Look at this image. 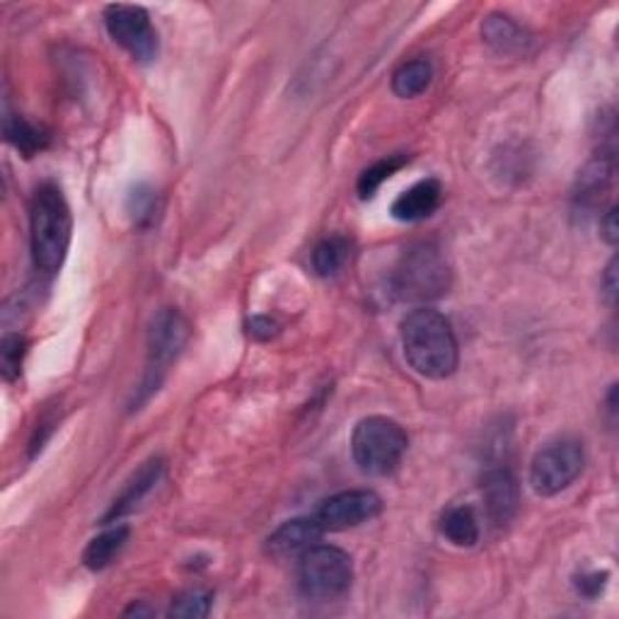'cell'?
Returning <instances> with one entry per match:
<instances>
[{
	"label": "cell",
	"mask_w": 619,
	"mask_h": 619,
	"mask_svg": "<svg viewBox=\"0 0 619 619\" xmlns=\"http://www.w3.org/2000/svg\"><path fill=\"white\" fill-rule=\"evenodd\" d=\"M129 211L133 215V221L143 223L145 218H153L155 211V194L151 189H136L131 194V203Z\"/></svg>",
	"instance_id": "24"
},
{
	"label": "cell",
	"mask_w": 619,
	"mask_h": 619,
	"mask_svg": "<svg viewBox=\"0 0 619 619\" xmlns=\"http://www.w3.org/2000/svg\"><path fill=\"white\" fill-rule=\"evenodd\" d=\"M407 161H409L407 155H390V157H385V161L371 165L368 169H363V175L358 177V197L361 199L375 197V191L380 189L383 181L390 179L399 167H405Z\"/></svg>",
	"instance_id": "21"
},
{
	"label": "cell",
	"mask_w": 619,
	"mask_h": 619,
	"mask_svg": "<svg viewBox=\"0 0 619 619\" xmlns=\"http://www.w3.org/2000/svg\"><path fill=\"white\" fill-rule=\"evenodd\" d=\"M409 447L407 431L387 417H366L351 433V455L361 472L373 477H385L402 463Z\"/></svg>",
	"instance_id": "4"
},
{
	"label": "cell",
	"mask_w": 619,
	"mask_h": 619,
	"mask_svg": "<svg viewBox=\"0 0 619 619\" xmlns=\"http://www.w3.org/2000/svg\"><path fill=\"white\" fill-rule=\"evenodd\" d=\"M600 286H603L605 300H608L610 306H615V300H617V288H619V284H617V259H610L608 269H605V274H603V281H600Z\"/></svg>",
	"instance_id": "27"
},
{
	"label": "cell",
	"mask_w": 619,
	"mask_h": 619,
	"mask_svg": "<svg viewBox=\"0 0 619 619\" xmlns=\"http://www.w3.org/2000/svg\"><path fill=\"white\" fill-rule=\"evenodd\" d=\"M324 535V530L320 528L314 516L310 518H294L286 520L281 528H276L269 540H266V550L274 556H300L306 550H310L312 544H318L320 538Z\"/></svg>",
	"instance_id": "11"
},
{
	"label": "cell",
	"mask_w": 619,
	"mask_h": 619,
	"mask_svg": "<svg viewBox=\"0 0 619 619\" xmlns=\"http://www.w3.org/2000/svg\"><path fill=\"white\" fill-rule=\"evenodd\" d=\"M600 233L608 245H617L619 240V225H617V206H610L605 215L600 218Z\"/></svg>",
	"instance_id": "26"
},
{
	"label": "cell",
	"mask_w": 619,
	"mask_h": 619,
	"mask_svg": "<svg viewBox=\"0 0 619 619\" xmlns=\"http://www.w3.org/2000/svg\"><path fill=\"white\" fill-rule=\"evenodd\" d=\"M351 240L344 235L324 237L318 247L312 250V269L322 278H332L344 269L351 259Z\"/></svg>",
	"instance_id": "18"
},
{
	"label": "cell",
	"mask_w": 619,
	"mask_h": 619,
	"mask_svg": "<svg viewBox=\"0 0 619 619\" xmlns=\"http://www.w3.org/2000/svg\"><path fill=\"white\" fill-rule=\"evenodd\" d=\"M451 264L431 242L402 252L393 272V294L405 302H433L451 290Z\"/></svg>",
	"instance_id": "3"
},
{
	"label": "cell",
	"mask_w": 619,
	"mask_h": 619,
	"mask_svg": "<svg viewBox=\"0 0 619 619\" xmlns=\"http://www.w3.org/2000/svg\"><path fill=\"white\" fill-rule=\"evenodd\" d=\"M482 496L494 526L504 528L516 518L520 494L513 472L508 467L487 469V475L482 479Z\"/></svg>",
	"instance_id": "10"
},
{
	"label": "cell",
	"mask_w": 619,
	"mask_h": 619,
	"mask_svg": "<svg viewBox=\"0 0 619 619\" xmlns=\"http://www.w3.org/2000/svg\"><path fill=\"white\" fill-rule=\"evenodd\" d=\"M24 354H27V339L20 334L3 336V344H0V368H3L5 380L18 378Z\"/></svg>",
	"instance_id": "23"
},
{
	"label": "cell",
	"mask_w": 619,
	"mask_h": 619,
	"mask_svg": "<svg viewBox=\"0 0 619 619\" xmlns=\"http://www.w3.org/2000/svg\"><path fill=\"white\" fill-rule=\"evenodd\" d=\"M5 139L27 157L44 151L48 145V133L30 124L24 117H5Z\"/></svg>",
	"instance_id": "20"
},
{
	"label": "cell",
	"mask_w": 619,
	"mask_h": 619,
	"mask_svg": "<svg viewBox=\"0 0 619 619\" xmlns=\"http://www.w3.org/2000/svg\"><path fill=\"white\" fill-rule=\"evenodd\" d=\"M433 80V66L427 58H414L399 66L393 76V92L402 100H411L419 97L421 92L429 90Z\"/></svg>",
	"instance_id": "19"
},
{
	"label": "cell",
	"mask_w": 619,
	"mask_h": 619,
	"mask_svg": "<svg viewBox=\"0 0 619 619\" xmlns=\"http://www.w3.org/2000/svg\"><path fill=\"white\" fill-rule=\"evenodd\" d=\"M129 540V528L126 526H117L112 530H104L102 535H97L95 540H90L88 548H85L82 562L90 572H102L109 564H112L117 556L121 554V550L126 548Z\"/></svg>",
	"instance_id": "17"
},
{
	"label": "cell",
	"mask_w": 619,
	"mask_h": 619,
	"mask_svg": "<svg viewBox=\"0 0 619 619\" xmlns=\"http://www.w3.org/2000/svg\"><path fill=\"white\" fill-rule=\"evenodd\" d=\"M163 472H165V463L161 457L148 460V463H145L136 472V475L131 477V482L126 484L124 491L119 494V499H114V506L109 508V513L104 516V523H112V520L126 516L131 511H136L145 496H148L157 487V482H161Z\"/></svg>",
	"instance_id": "14"
},
{
	"label": "cell",
	"mask_w": 619,
	"mask_h": 619,
	"mask_svg": "<svg viewBox=\"0 0 619 619\" xmlns=\"http://www.w3.org/2000/svg\"><path fill=\"white\" fill-rule=\"evenodd\" d=\"M612 175H615V165H612L610 155H600L581 169L578 179H576V189H574L576 211L588 213L593 209H598L605 194L610 191Z\"/></svg>",
	"instance_id": "12"
},
{
	"label": "cell",
	"mask_w": 619,
	"mask_h": 619,
	"mask_svg": "<svg viewBox=\"0 0 619 619\" xmlns=\"http://www.w3.org/2000/svg\"><path fill=\"white\" fill-rule=\"evenodd\" d=\"M189 322L175 308H163L148 324V366L139 387L136 405L145 402L163 385L165 373L179 358L189 342Z\"/></svg>",
	"instance_id": "6"
},
{
	"label": "cell",
	"mask_w": 619,
	"mask_h": 619,
	"mask_svg": "<svg viewBox=\"0 0 619 619\" xmlns=\"http://www.w3.org/2000/svg\"><path fill=\"white\" fill-rule=\"evenodd\" d=\"M73 218L68 201L54 181L36 187L30 203V242L36 269L54 274L66 262L70 247Z\"/></svg>",
	"instance_id": "2"
},
{
	"label": "cell",
	"mask_w": 619,
	"mask_h": 619,
	"mask_svg": "<svg viewBox=\"0 0 619 619\" xmlns=\"http://www.w3.org/2000/svg\"><path fill=\"white\" fill-rule=\"evenodd\" d=\"M405 358L423 378H451L457 368L460 349L451 320L433 308L411 310L399 324Z\"/></svg>",
	"instance_id": "1"
},
{
	"label": "cell",
	"mask_w": 619,
	"mask_h": 619,
	"mask_svg": "<svg viewBox=\"0 0 619 619\" xmlns=\"http://www.w3.org/2000/svg\"><path fill=\"white\" fill-rule=\"evenodd\" d=\"M586 467L584 445L574 439H562L540 447L530 463V484L540 496L566 491Z\"/></svg>",
	"instance_id": "7"
},
{
	"label": "cell",
	"mask_w": 619,
	"mask_h": 619,
	"mask_svg": "<svg viewBox=\"0 0 619 619\" xmlns=\"http://www.w3.org/2000/svg\"><path fill=\"white\" fill-rule=\"evenodd\" d=\"M211 612V593L206 590H185L181 596L173 600V608L169 615L173 617H187V619H201Z\"/></svg>",
	"instance_id": "22"
},
{
	"label": "cell",
	"mask_w": 619,
	"mask_h": 619,
	"mask_svg": "<svg viewBox=\"0 0 619 619\" xmlns=\"http://www.w3.org/2000/svg\"><path fill=\"white\" fill-rule=\"evenodd\" d=\"M354 584V562L332 544H312L298 556V588L308 600H336Z\"/></svg>",
	"instance_id": "5"
},
{
	"label": "cell",
	"mask_w": 619,
	"mask_h": 619,
	"mask_svg": "<svg viewBox=\"0 0 619 619\" xmlns=\"http://www.w3.org/2000/svg\"><path fill=\"white\" fill-rule=\"evenodd\" d=\"M605 581H608V572H593V574H584L576 581V588L581 596L586 598H596L598 593L605 588Z\"/></svg>",
	"instance_id": "25"
},
{
	"label": "cell",
	"mask_w": 619,
	"mask_h": 619,
	"mask_svg": "<svg viewBox=\"0 0 619 619\" xmlns=\"http://www.w3.org/2000/svg\"><path fill=\"white\" fill-rule=\"evenodd\" d=\"M441 535L455 548H475L479 542V523L469 506H453L441 516Z\"/></svg>",
	"instance_id": "16"
},
{
	"label": "cell",
	"mask_w": 619,
	"mask_h": 619,
	"mask_svg": "<svg viewBox=\"0 0 619 619\" xmlns=\"http://www.w3.org/2000/svg\"><path fill=\"white\" fill-rule=\"evenodd\" d=\"M443 187L439 179H423L419 185L399 194L393 203V218L402 223H419L435 213L441 206Z\"/></svg>",
	"instance_id": "13"
},
{
	"label": "cell",
	"mask_w": 619,
	"mask_h": 619,
	"mask_svg": "<svg viewBox=\"0 0 619 619\" xmlns=\"http://www.w3.org/2000/svg\"><path fill=\"white\" fill-rule=\"evenodd\" d=\"M482 36L494 52L506 56H520L530 48V34L518 22L506 15H489L482 24Z\"/></svg>",
	"instance_id": "15"
},
{
	"label": "cell",
	"mask_w": 619,
	"mask_h": 619,
	"mask_svg": "<svg viewBox=\"0 0 619 619\" xmlns=\"http://www.w3.org/2000/svg\"><path fill=\"white\" fill-rule=\"evenodd\" d=\"M104 24L112 40L124 48L131 58L141 64H151L161 52V40L148 18V12L139 5H109L104 10Z\"/></svg>",
	"instance_id": "8"
},
{
	"label": "cell",
	"mask_w": 619,
	"mask_h": 619,
	"mask_svg": "<svg viewBox=\"0 0 619 619\" xmlns=\"http://www.w3.org/2000/svg\"><path fill=\"white\" fill-rule=\"evenodd\" d=\"M250 334L254 339H262V342H266V339H272V336L278 334V324L272 318H254L250 322Z\"/></svg>",
	"instance_id": "28"
},
{
	"label": "cell",
	"mask_w": 619,
	"mask_h": 619,
	"mask_svg": "<svg viewBox=\"0 0 619 619\" xmlns=\"http://www.w3.org/2000/svg\"><path fill=\"white\" fill-rule=\"evenodd\" d=\"M380 513L383 499L378 494L371 489H351L324 499L318 506V511H314V520H318L324 532H339L371 523V520L378 518Z\"/></svg>",
	"instance_id": "9"
}]
</instances>
